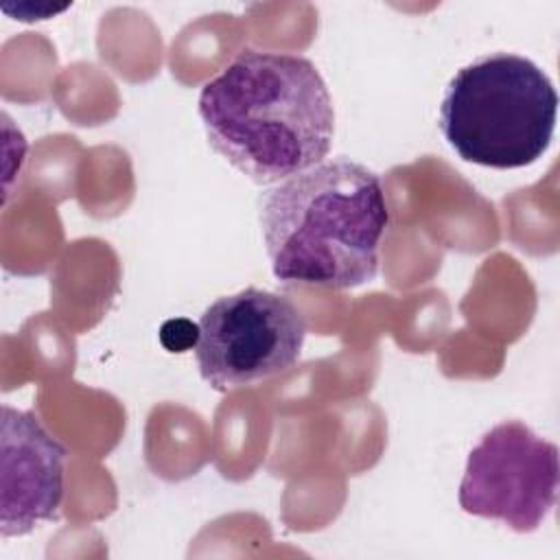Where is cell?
<instances>
[{
  "mask_svg": "<svg viewBox=\"0 0 560 560\" xmlns=\"http://www.w3.org/2000/svg\"><path fill=\"white\" fill-rule=\"evenodd\" d=\"M199 118L210 147L256 184L322 164L335 136L319 70L289 52L243 50L201 88Z\"/></svg>",
  "mask_w": 560,
  "mask_h": 560,
  "instance_id": "1",
  "label": "cell"
},
{
  "mask_svg": "<svg viewBox=\"0 0 560 560\" xmlns=\"http://www.w3.org/2000/svg\"><path fill=\"white\" fill-rule=\"evenodd\" d=\"M387 223L381 177L346 158L280 182L260 206L273 276L306 287L352 289L374 280Z\"/></svg>",
  "mask_w": 560,
  "mask_h": 560,
  "instance_id": "2",
  "label": "cell"
},
{
  "mask_svg": "<svg viewBox=\"0 0 560 560\" xmlns=\"http://www.w3.org/2000/svg\"><path fill=\"white\" fill-rule=\"evenodd\" d=\"M558 94L542 68L512 52H490L448 81L438 125L451 149L488 168H523L551 144Z\"/></svg>",
  "mask_w": 560,
  "mask_h": 560,
  "instance_id": "3",
  "label": "cell"
},
{
  "mask_svg": "<svg viewBox=\"0 0 560 560\" xmlns=\"http://www.w3.org/2000/svg\"><path fill=\"white\" fill-rule=\"evenodd\" d=\"M197 328L199 374L217 392L247 387L291 370L306 337L295 304L256 287L214 300Z\"/></svg>",
  "mask_w": 560,
  "mask_h": 560,
  "instance_id": "4",
  "label": "cell"
},
{
  "mask_svg": "<svg viewBox=\"0 0 560 560\" xmlns=\"http://www.w3.org/2000/svg\"><path fill=\"white\" fill-rule=\"evenodd\" d=\"M558 475V446L527 424L508 420L483 433L468 453L459 508L527 534L538 529L556 505Z\"/></svg>",
  "mask_w": 560,
  "mask_h": 560,
  "instance_id": "5",
  "label": "cell"
},
{
  "mask_svg": "<svg viewBox=\"0 0 560 560\" xmlns=\"http://www.w3.org/2000/svg\"><path fill=\"white\" fill-rule=\"evenodd\" d=\"M0 453V534L24 536L44 521H57L66 446L35 413L2 405Z\"/></svg>",
  "mask_w": 560,
  "mask_h": 560,
  "instance_id": "6",
  "label": "cell"
}]
</instances>
